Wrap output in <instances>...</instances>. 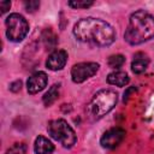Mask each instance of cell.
<instances>
[{"mask_svg": "<svg viewBox=\"0 0 154 154\" xmlns=\"http://www.w3.org/2000/svg\"><path fill=\"white\" fill-rule=\"evenodd\" d=\"M73 34L77 40L99 47L109 46L116 38L114 29L107 22L96 18L78 20L73 26Z\"/></svg>", "mask_w": 154, "mask_h": 154, "instance_id": "1", "label": "cell"}, {"mask_svg": "<svg viewBox=\"0 0 154 154\" xmlns=\"http://www.w3.org/2000/svg\"><path fill=\"white\" fill-rule=\"evenodd\" d=\"M124 37L130 45H140L154 37V17L144 11L132 13Z\"/></svg>", "mask_w": 154, "mask_h": 154, "instance_id": "2", "label": "cell"}, {"mask_svg": "<svg viewBox=\"0 0 154 154\" xmlns=\"http://www.w3.org/2000/svg\"><path fill=\"white\" fill-rule=\"evenodd\" d=\"M118 101V95L111 89H103L97 91L85 107V112L89 119L97 120L113 109Z\"/></svg>", "mask_w": 154, "mask_h": 154, "instance_id": "3", "label": "cell"}, {"mask_svg": "<svg viewBox=\"0 0 154 154\" xmlns=\"http://www.w3.org/2000/svg\"><path fill=\"white\" fill-rule=\"evenodd\" d=\"M47 130L52 138L60 142L66 148L72 147L77 141L73 129L64 119H54V120L49 122Z\"/></svg>", "mask_w": 154, "mask_h": 154, "instance_id": "4", "label": "cell"}, {"mask_svg": "<svg viewBox=\"0 0 154 154\" xmlns=\"http://www.w3.org/2000/svg\"><path fill=\"white\" fill-rule=\"evenodd\" d=\"M6 35L8 40L13 42L22 41L29 31V24L26 19L18 13H12L6 18Z\"/></svg>", "mask_w": 154, "mask_h": 154, "instance_id": "5", "label": "cell"}, {"mask_svg": "<svg viewBox=\"0 0 154 154\" xmlns=\"http://www.w3.org/2000/svg\"><path fill=\"white\" fill-rule=\"evenodd\" d=\"M99 70V64L96 63H79L73 65L71 70V77L75 83H82L85 79L93 77Z\"/></svg>", "mask_w": 154, "mask_h": 154, "instance_id": "6", "label": "cell"}, {"mask_svg": "<svg viewBox=\"0 0 154 154\" xmlns=\"http://www.w3.org/2000/svg\"><path fill=\"white\" fill-rule=\"evenodd\" d=\"M124 137H125V131L122 128H112L102 135L100 143L103 148L112 149V148H116L117 146H119L122 143V141L124 140Z\"/></svg>", "mask_w": 154, "mask_h": 154, "instance_id": "7", "label": "cell"}, {"mask_svg": "<svg viewBox=\"0 0 154 154\" xmlns=\"http://www.w3.org/2000/svg\"><path fill=\"white\" fill-rule=\"evenodd\" d=\"M47 84V75L45 72H35L32 73L28 82H26V89L29 94H36L38 91H41Z\"/></svg>", "mask_w": 154, "mask_h": 154, "instance_id": "8", "label": "cell"}, {"mask_svg": "<svg viewBox=\"0 0 154 154\" xmlns=\"http://www.w3.org/2000/svg\"><path fill=\"white\" fill-rule=\"evenodd\" d=\"M67 60V53L63 49H58L54 51L47 59L46 61V66L52 70V71H57V70H61Z\"/></svg>", "mask_w": 154, "mask_h": 154, "instance_id": "9", "label": "cell"}, {"mask_svg": "<svg viewBox=\"0 0 154 154\" xmlns=\"http://www.w3.org/2000/svg\"><path fill=\"white\" fill-rule=\"evenodd\" d=\"M34 149H35V153L36 154H51L54 150V146L45 136H38L35 140Z\"/></svg>", "mask_w": 154, "mask_h": 154, "instance_id": "10", "label": "cell"}, {"mask_svg": "<svg viewBox=\"0 0 154 154\" xmlns=\"http://www.w3.org/2000/svg\"><path fill=\"white\" fill-rule=\"evenodd\" d=\"M148 64H149L148 57L144 53L138 52L134 57V60H132V64H131V69H132V71L135 73H142L148 67Z\"/></svg>", "mask_w": 154, "mask_h": 154, "instance_id": "11", "label": "cell"}, {"mask_svg": "<svg viewBox=\"0 0 154 154\" xmlns=\"http://www.w3.org/2000/svg\"><path fill=\"white\" fill-rule=\"evenodd\" d=\"M107 82L109 84L117 85V87H124L129 83V76L123 71H116L108 75Z\"/></svg>", "mask_w": 154, "mask_h": 154, "instance_id": "12", "label": "cell"}, {"mask_svg": "<svg viewBox=\"0 0 154 154\" xmlns=\"http://www.w3.org/2000/svg\"><path fill=\"white\" fill-rule=\"evenodd\" d=\"M58 95H59V85L58 84H53L48 89V91L43 95V103L46 106H51L58 99Z\"/></svg>", "mask_w": 154, "mask_h": 154, "instance_id": "13", "label": "cell"}, {"mask_svg": "<svg viewBox=\"0 0 154 154\" xmlns=\"http://www.w3.org/2000/svg\"><path fill=\"white\" fill-rule=\"evenodd\" d=\"M42 41L45 43V46L48 48V49H53L57 45V38H55V35L51 31V30H45L43 34H42Z\"/></svg>", "mask_w": 154, "mask_h": 154, "instance_id": "14", "label": "cell"}, {"mask_svg": "<svg viewBox=\"0 0 154 154\" xmlns=\"http://www.w3.org/2000/svg\"><path fill=\"white\" fill-rule=\"evenodd\" d=\"M124 63H125V58L123 55H120V54L112 55L108 59V66L112 67V69H119Z\"/></svg>", "mask_w": 154, "mask_h": 154, "instance_id": "15", "label": "cell"}, {"mask_svg": "<svg viewBox=\"0 0 154 154\" xmlns=\"http://www.w3.org/2000/svg\"><path fill=\"white\" fill-rule=\"evenodd\" d=\"M26 146L24 143H14L11 148L7 149L6 154H25Z\"/></svg>", "mask_w": 154, "mask_h": 154, "instance_id": "16", "label": "cell"}, {"mask_svg": "<svg viewBox=\"0 0 154 154\" xmlns=\"http://www.w3.org/2000/svg\"><path fill=\"white\" fill-rule=\"evenodd\" d=\"M69 5L75 8H87L93 5V1H70Z\"/></svg>", "mask_w": 154, "mask_h": 154, "instance_id": "17", "label": "cell"}, {"mask_svg": "<svg viewBox=\"0 0 154 154\" xmlns=\"http://www.w3.org/2000/svg\"><path fill=\"white\" fill-rule=\"evenodd\" d=\"M38 6H40V2L36 1V0H30V1H25V2H24V7H25V10H26L28 12H34V11H36V10L38 8Z\"/></svg>", "mask_w": 154, "mask_h": 154, "instance_id": "18", "label": "cell"}, {"mask_svg": "<svg viewBox=\"0 0 154 154\" xmlns=\"http://www.w3.org/2000/svg\"><path fill=\"white\" fill-rule=\"evenodd\" d=\"M10 7H11V2H10V1H1V2H0L1 13H5L7 10H10Z\"/></svg>", "mask_w": 154, "mask_h": 154, "instance_id": "19", "label": "cell"}, {"mask_svg": "<svg viewBox=\"0 0 154 154\" xmlns=\"http://www.w3.org/2000/svg\"><path fill=\"white\" fill-rule=\"evenodd\" d=\"M20 87H22V82H20V81H16V82H13V83L11 84L10 89H11L12 91H18V90H20Z\"/></svg>", "mask_w": 154, "mask_h": 154, "instance_id": "20", "label": "cell"}, {"mask_svg": "<svg viewBox=\"0 0 154 154\" xmlns=\"http://www.w3.org/2000/svg\"><path fill=\"white\" fill-rule=\"evenodd\" d=\"M135 90H136V88H135V87H132V88L128 89V90L124 93V102H125V101H128V99H129V94H130L131 91H135Z\"/></svg>", "mask_w": 154, "mask_h": 154, "instance_id": "21", "label": "cell"}]
</instances>
